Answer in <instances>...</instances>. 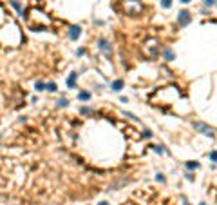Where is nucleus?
Returning a JSON list of instances; mask_svg holds the SVG:
<instances>
[{
    "instance_id": "nucleus-6",
    "label": "nucleus",
    "mask_w": 217,
    "mask_h": 205,
    "mask_svg": "<svg viewBox=\"0 0 217 205\" xmlns=\"http://www.w3.org/2000/svg\"><path fill=\"white\" fill-rule=\"evenodd\" d=\"M163 56H165L167 60H174L175 54H174V51H172V49H168V47H167V49H163Z\"/></svg>"
},
{
    "instance_id": "nucleus-8",
    "label": "nucleus",
    "mask_w": 217,
    "mask_h": 205,
    "mask_svg": "<svg viewBox=\"0 0 217 205\" xmlns=\"http://www.w3.org/2000/svg\"><path fill=\"white\" fill-rule=\"evenodd\" d=\"M121 89H123V80H116V82H114V84H112V91H121Z\"/></svg>"
},
{
    "instance_id": "nucleus-17",
    "label": "nucleus",
    "mask_w": 217,
    "mask_h": 205,
    "mask_svg": "<svg viewBox=\"0 0 217 205\" xmlns=\"http://www.w3.org/2000/svg\"><path fill=\"white\" fill-rule=\"evenodd\" d=\"M154 151L156 153H163V149H161V145H154Z\"/></svg>"
},
{
    "instance_id": "nucleus-7",
    "label": "nucleus",
    "mask_w": 217,
    "mask_h": 205,
    "mask_svg": "<svg viewBox=\"0 0 217 205\" xmlns=\"http://www.w3.org/2000/svg\"><path fill=\"white\" fill-rule=\"evenodd\" d=\"M78 100H83V102L91 100V93H87V91H80V93H78Z\"/></svg>"
},
{
    "instance_id": "nucleus-3",
    "label": "nucleus",
    "mask_w": 217,
    "mask_h": 205,
    "mask_svg": "<svg viewBox=\"0 0 217 205\" xmlns=\"http://www.w3.org/2000/svg\"><path fill=\"white\" fill-rule=\"evenodd\" d=\"M98 44H100V49H101V51H103V53L107 54V56H108V54H111V51H112L111 44H108L105 38H100V42H98Z\"/></svg>"
},
{
    "instance_id": "nucleus-21",
    "label": "nucleus",
    "mask_w": 217,
    "mask_h": 205,
    "mask_svg": "<svg viewBox=\"0 0 217 205\" xmlns=\"http://www.w3.org/2000/svg\"><path fill=\"white\" fill-rule=\"evenodd\" d=\"M201 205H206V203H201Z\"/></svg>"
},
{
    "instance_id": "nucleus-1",
    "label": "nucleus",
    "mask_w": 217,
    "mask_h": 205,
    "mask_svg": "<svg viewBox=\"0 0 217 205\" xmlns=\"http://www.w3.org/2000/svg\"><path fill=\"white\" fill-rule=\"evenodd\" d=\"M194 129H195V131H199V133H203V134H206V136H210V138L214 136V129L208 127L206 124H201V122H195V124H194Z\"/></svg>"
},
{
    "instance_id": "nucleus-14",
    "label": "nucleus",
    "mask_w": 217,
    "mask_h": 205,
    "mask_svg": "<svg viewBox=\"0 0 217 205\" xmlns=\"http://www.w3.org/2000/svg\"><path fill=\"white\" fill-rule=\"evenodd\" d=\"M161 4H163V8H170V6H172V0H161Z\"/></svg>"
},
{
    "instance_id": "nucleus-9",
    "label": "nucleus",
    "mask_w": 217,
    "mask_h": 205,
    "mask_svg": "<svg viewBox=\"0 0 217 205\" xmlns=\"http://www.w3.org/2000/svg\"><path fill=\"white\" fill-rule=\"evenodd\" d=\"M74 82H76V73H71V76L67 78V85H69V87H74Z\"/></svg>"
},
{
    "instance_id": "nucleus-11",
    "label": "nucleus",
    "mask_w": 217,
    "mask_h": 205,
    "mask_svg": "<svg viewBox=\"0 0 217 205\" xmlns=\"http://www.w3.org/2000/svg\"><path fill=\"white\" fill-rule=\"evenodd\" d=\"M186 167H188V169H197L199 163H197V162H186Z\"/></svg>"
},
{
    "instance_id": "nucleus-2",
    "label": "nucleus",
    "mask_w": 217,
    "mask_h": 205,
    "mask_svg": "<svg viewBox=\"0 0 217 205\" xmlns=\"http://www.w3.org/2000/svg\"><path fill=\"white\" fill-rule=\"evenodd\" d=\"M177 22H179V25H188L190 24V13L188 11H181L179 15H177Z\"/></svg>"
},
{
    "instance_id": "nucleus-12",
    "label": "nucleus",
    "mask_w": 217,
    "mask_h": 205,
    "mask_svg": "<svg viewBox=\"0 0 217 205\" xmlns=\"http://www.w3.org/2000/svg\"><path fill=\"white\" fill-rule=\"evenodd\" d=\"M67 104H69V100H67V98L58 100V107H67Z\"/></svg>"
},
{
    "instance_id": "nucleus-20",
    "label": "nucleus",
    "mask_w": 217,
    "mask_h": 205,
    "mask_svg": "<svg viewBox=\"0 0 217 205\" xmlns=\"http://www.w3.org/2000/svg\"><path fill=\"white\" fill-rule=\"evenodd\" d=\"M181 2H183V4H188V2H190V0H181Z\"/></svg>"
},
{
    "instance_id": "nucleus-13",
    "label": "nucleus",
    "mask_w": 217,
    "mask_h": 205,
    "mask_svg": "<svg viewBox=\"0 0 217 205\" xmlns=\"http://www.w3.org/2000/svg\"><path fill=\"white\" fill-rule=\"evenodd\" d=\"M45 89V84L44 82H36V91H44Z\"/></svg>"
},
{
    "instance_id": "nucleus-19",
    "label": "nucleus",
    "mask_w": 217,
    "mask_h": 205,
    "mask_svg": "<svg viewBox=\"0 0 217 205\" xmlns=\"http://www.w3.org/2000/svg\"><path fill=\"white\" fill-rule=\"evenodd\" d=\"M98 205H108V203H107V202H101V203H98Z\"/></svg>"
},
{
    "instance_id": "nucleus-16",
    "label": "nucleus",
    "mask_w": 217,
    "mask_h": 205,
    "mask_svg": "<svg viewBox=\"0 0 217 205\" xmlns=\"http://www.w3.org/2000/svg\"><path fill=\"white\" fill-rule=\"evenodd\" d=\"M210 160L217 162V151H212V153H210Z\"/></svg>"
},
{
    "instance_id": "nucleus-4",
    "label": "nucleus",
    "mask_w": 217,
    "mask_h": 205,
    "mask_svg": "<svg viewBox=\"0 0 217 205\" xmlns=\"http://www.w3.org/2000/svg\"><path fill=\"white\" fill-rule=\"evenodd\" d=\"M80 33H81V29L78 25H71V29H69V38L71 40H76L78 36H80Z\"/></svg>"
},
{
    "instance_id": "nucleus-15",
    "label": "nucleus",
    "mask_w": 217,
    "mask_h": 205,
    "mask_svg": "<svg viewBox=\"0 0 217 205\" xmlns=\"http://www.w3.org/2000/svg\"><path fill=\"white\" fill-rule=\"evenodd\" d=\"M80 113H81V114H89V113H92V111H91L89 107H81V109H80Z\"/></svg>"
},
{
    "instance_id": "nucleus-5",
    "label": "nucleus",
    "mask_w": 217,
    "mask_h": 205,
    "mask_svg": "<svg viewBox=\"0 0 217 205\" xmlns=\"http://www.w3.org/2000/svg\"><path fill=\"white\" fill-rule=\"evenodd\" d=\"M9 4L13 6V8H15L18 13H20V15H22V13H24V9H22V6H20V0H9Z\"/></svg>"
},
{
    "instance_id": "nucleus-10",
    "label": "nucleus",
    "mask_w": 217,
    "mask_h": 205,
    "mask_svg": "<svg viewBox=\"0 0 217 205\" xmlns=\"http://www.w3.org/2000/svg\"><path fill=\"white\" fill-rule=\"evenodd\" d=\"M45 89L54 93V91H56V84H54V82H49V84H45Z\"/></svg>"
},
{
    "instance_id": "nucleus-18",
    "label": "nucleus",
    "mask_w": 217,
    "mask_h": 205,
    "mask_svg": "<svg viewBox=\"0 0 217 205\" xmlns=\"http://www.w3.org/2000/svg\"><path fill=\"white\" fill-rule=\"evenodd\" d=\"M205 4H206V6H212V4H214V0H205Z\"/></svg>"
}]
</instances>
